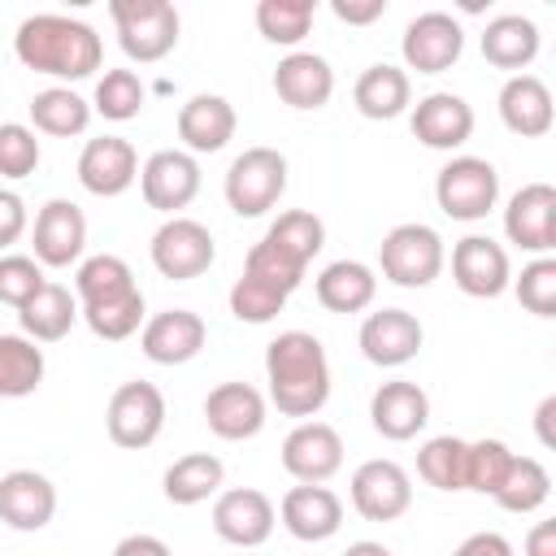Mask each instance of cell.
<instances>
[{"label":"cell","instance_id":"18","mask_svg":"<svg viewBox=\"0 0 556 556\" xmlns=\"http://www.w3.org/2000/svg\"><path fill=\"white\" fill-rule=\"evenodd\" d=\"M282 469L295 482H326L343 469V439L330 421H295L282 439Z\"/></svg>","mask_w":556,"mask_h":556},{"label":"cell","instance_id":"47","mask_svg":"<svg viewBox=\"0 0 556 556\" xmlns=\"http://www.w3.org/2000/svg\"><path fill=\"white\" fill-rule=\"evenodd\" d=\"M43 282L48 278H43V265L35 256H22V252L0 256V300L4 304H13V308L30 304L43 291Z\"/></svg>","mask_w":556,"mask_h":556},{"label":"cell","instance_id":"12","mask_svg":"<svg viewBox=\"0 0 556 556\" xmlns=\"http://www.w3.org/2000/svg\"><path fill=\"white\" fill-rule=\"evenodd\" d=\"M352 508L365 521H400L413 508V478L400 460H365L352 473Z\"/></svg>","mask_w":556,"mask_h":556},{"label":"cell","instance_id":"10","mask_svg":"<svg viewBox=\"0 0 556 556\" xmlns=\"http://www.w3.org/2000/svg\"><path fill=\"white\" fill-rule=\"evenodd\" d=\"M139 191L148 208L178 217V208L200 195V161L182 148H161L139 165Z\"/></svg>","mask_w":556,"mask_h":556},{"label":"cell","instance_id":"15","mask_svg":"<svg viewBox=\"0 0 556 556\" xmlns=\"http://www.w3.org/2000/svg\"><path fill=\"white\" fill-rule=\"evenodd\" d=\"M356 343H361L369 365L400 369L421 352L426 330L408 308H374V313H365V321L356 330Z\"/></svg>","mask_w":556,"mask_h":556},{"label":"cell","instance_id":"22","mask_svg":"<svg viewBox=\"0 0 556 556\" xmlns=\"http://www.w3.org/2000/svg\"><path fill=\"white\" fill-rule=\"evenodd\" d=\"M56 517V486L39 469H9L0 478V521L17 534H35Z\"/></svg>","mask_w":556,"mask_h":556},{"label":"cell","instance_id":"5","mask_svg":"<svg viewBox=\"0 0 556 556\" xmlns=\"http://www.w3.org/2000/svg\"><path fill=\"white\" fill-rule=\"evenodd\" d=\"M226 204L235 217H261L269 213L287 191V156L278 148H243L226 169Z\"/></svg>","mask_w":556,"mask_h":556},{"label":"cell","instance_id":"8","mask_svg":"<svg viewBox=\"0 0 556 556\" xmlns=\"http://www.w3.org/2000/svg\"><path fill=\"white\" fill-rule=\"evenodd\" d=\"M148 256L156 265L161 278H174V282H191L200 278L213 261H217V243H213V230L195 217H165L148 243Z\"/></svg>","mask_w":556,"mask_h":556},{"label":"cell","instance_id":"4","mask_svg":"<svg viewBox=\"0 0 556 556\" xmlns=\"http://www.w3.org/2000/svg\"><path fill=\"white\" fill-rule=\"evenodd\" d=\"M109 17L117 26V43L130 61L152 65L178 48V9L169 0H109Z\"/></svg>","mask_w":556,"mask_h":556},{"label":"cell","instance_id":"2","mask_svg":"<svg viewBox=\"0 0 556 556\" xmlns=\"http://www.w3.org/2000/svg\"><path fill=\"white\" fill-rule=\"evenodd\" d=\"M265 382L269 404L282 417H317L330 400V361L317 334L308 330H282L265 343Z\"/></svg>","mask_w":556,"mask_h":556},{"label":"cell","instance_id":"34","mask_svg":"<svg viewBox=\"0 0 556 556\" xmlns=\"http://www.w3.org/2000/svg\"><path fill=\"white\" fill-rule=\"evenodd\" d=\"M91 126V100H83L74 87H43L30 96V130L74 139Z\"/></svg>","mask_w":556,"mask_h":556},{"label":"cell","instance_id":"27","mask_svg":"<svg viewBox=\"0 0 556 556\" xmlns=\"http://www.w3.org/2000/svg\"><path fill=\"white\" fill-rule=\"evenodd\" d=\"M274 91H278L282 104H291V109H300V113L321 109V104H330V96H334V70H330L326 56L295 48V52H287V56L278 61V70H274Z\"/></svg>","mask_w":556,"mask_h":556},{"label":"cell","instance_id":"1","mask_svg":"<svg viewBox=\"0 0 556 556\" xmlns=\"http://www.w3.org/2000/svg\"><path fill=\"white\" fill-rule=\"evenodd\" d=\"M13 52L26 70L61 78V83H83L100 70L104 43L91 22L65 17V13H30L22 17L13 35Z\"/></svg>","mask_w":556,"mask_h":556},{"label":"cell","instance_id":"29","mask_svg":"<svg viewBox=\"0 0 556 556\" xmlns=\"http://www.w3.org/2000/svg\"><path fill=\"white\" fill-rule=\"evenodd\" d=\"M352 100H356L361 117L391 122V117L408 113V104H413V78H408V70H400L391 61L365 65L361 78H356V87H352Z\"/></svg>","mask_w":556,"mask_h":556},{"label":"cell","instance_id":"13","mask_svg":"<svg viewBox=\"0 0 556 556\" xmlns=\"http://www.w3.org/2000/svg\"><path fill=\"white\" fill-rule=\"evenodd\" d=\"M504 235L530 256H547L556 248V187L526 182L504 204Z\"/></svg>","mask_w":556,"mask_h":556},{"label":"cell","instance_id":"14","mask_svg":"<svg viewBox=\"0 0 556 556\" xmlns=\"http://www.w3.org/2000/svg\"><path fill=\"white\" fill-rule=\"evenodd\" d=\"M452 282L473 300H495L513 282V261L491 235H465L452 248Z\"/></svg>","mask_w":556,"mask_h":556},{"label":"cell","instance_id":"35","mask_svg":"<svg viewBox=\"0 0 556 556\" xmlns=\"http://www.w3.org/2000/svg\"><path fill=\"white\" fill-rule=\"evenodd\" d=\"M261 239H265L278 256H287L291 265L308 269V261L326 248V226H321V217L308 213V208H287V213H278V217L269 222V230H265Z\"/></svg>","mask_w":556,"mask_h":556},{"label":"cell","instance_id":"48","mask_svg":"<svg viewBox=\"0 0 556 556\" xmlns=\"http://www.w3.org/2000/svg\"><path fill=\"white\" fill-rule=\"evenodd\" d=\"M30 226V213H26V200L9 187H0V252L13 248Z\"/></svg>","mask_w":556,"mask_h":556},{"label":"cell","instance_id":"26","mask_svg":"<svg viewBox=\"0 0 556 556\" xmlns=\"http://www.w3.org/2000/svg\"><path fill=\"white\" fill-rule=\"evenodd\" d=\"M235 130H239V113L226 96L200 91L178 109V139H182V152H191V156L222 152L235 139Z\"/></svg>","mask_w":556,"mask_h":556},{"label":"cell","instance_id":"16","mask_svg":"<svg viewBox=\"0 0 556 556\" xmlns=\"http://www.w3.org/2000/svg\"><path fill=\"white\" fill-rule=\"evenodd\" d=\"M274 521H278V508L256 486H230V491H217L213 500V530L230 547H261L274 534Z\"/></svg>","mask_w":556,"mask_h":556},{"label":"cell","instance_id":"53","mask_svg":"<svg viewBox=\"0 0 556 556\" xmlns=\"http://www.w3.org/2000/svg\"><path fill=\"white\" fill-rule=\"evenodd\" d=\"M552 413H556V395H547V400L539 404V413H534V426H539V443H543V447L556 443V434H552Z\"/></svg>","mask_w":556,"mask_h":556},{"label":"cell","instance_id":"49","mask_svg":"<svg viewBox=\"0 0 556 556\" xmlns=\"http://www.w3.org/2000/svg\"><path fill=\"white\" fill-rule=\"evenodd\" d=\"M330 13L348 26H369L387 13V0H330Z\"/></svg>","mask_w":556,"mask_h":556},{"label":"cell","instance_id":"17","mask_svg":"<svg viewBox=\"0 0 556 556\" xmlns=\"http://www.w3.org/2000/svg\"><path fill=\"white\" fill-rule=\"evenodd\" d=\"M78 182L100 195V200H113L122 191H130L139 182V152L130 139L122 135H96L83 143L78 152Z\"/></svg>","mask_w":556,"mask_h":556},{"label":"cell","instance_id":"44","mask_svg":"<svg viewBox=\"0 0 556 556\" xmlns=\"http://www.w3.org/2000/svg\"><path fill=\"white\" fill-rule=\"evenodd\" d=\"M226 300H230V313L239 321H248V326H265V321H274L287 308V295L282 291H274V287H265V282H256L248 274L235 278V287H230Z\"/></svg>","mask_w":556,"mask_h":556},{"label":"cell","instance_id":"46","mask_svg":"<svg viewBox=\"0 0 556 556\" xmlns=\"http://www.w3.org/2000/svg\"><path fill=\"white\" fill-rule=\"evenodd\" d=\"M243 274L256 278V282H265V287H274V291H282V295H291V291L304 282V269L291 265L287 256H278L265 239H256V243L248 248V256H243Z\"/></svg>","mask_w":556,"mask_h":556},{"label":"cell","instance_id":"37","mask_svg":"<svg viewBox=\"0 0 556 556\" xmlns=\"http://www.w3.org/2000/svg\"><path fill=\"white\" fill-rule=\"evenodd\" d=\"M43 348H35L26 334H0V400L35 395L43 382Z\"/></svg>","mask_w":556,"mask_h":556},{"label":"cell","instance_id":"38","mask_svg":"<svg viewBox=\"0 0 556 556\" xmlns=\"http://www.w3.org/2000/svg\"><path fill=\"white\" fill-rule=\"evenodd\" d=\"M313 17H317L313 0H261L256 4V30L265 43H278V48H295L308 35Z\"/></svg>","mask_w":556,"mask_h":556},{"label":"cell","instance_id":"52","mask_svg":"<svg viewBox=\"0 0 556 556\" xmlns=\"http://www.w3.org/2000/svg\"><path fill=\"white\" fill-rule=\"evenodd\" d=\"M526 556H556V521H534L526 534Z\"/></svg>","mask_w":556,"mask_h":556},{"label":"cell","instance_id":"40","mask_svg":"<svg viewBox=\"0 0 556 556\" xmlns=\"http://www.w3.org/2000/svg\"><path fill=\"white\" fill-rule=\"evenodd\" d=\"M143 100H148V91L135 70H104L96 83V96H91V113H100L104 122H130V117H139Z\"/></svg>","mask_w":556,"mask_h":556},{"label":"cell","instance_id":"6","mask_svg":"<svg viewBox=\"0 0 556 556\" xmlns=\"http://www.w3.org/2000/svg\"><path fill=\"white\" fill-rule=\"evenodd\" d=\"M434 204L452 222H482L500 204V174L486 156H452L434 174Z\"/></svg>","mask_w":556,"mask_h":556},{"label":"cell","instance_id":"19","mask_svg":"<svg viewBox=\"0 0 556 556\" xmlns=\"http://www.w3.org/2000/svg\"><path fill=\"white\" fill-rule=\"evenodd\" d=\"M408 126H413L417 143H426L434 152H456L473 135V104L456 91H430L413 104Z\"/></svg>","mask_w":556,"mask_h":556},{"label":"cell","instance_id":"11","mask_svg":"<svg viewBox=\"0 0 556 556\" xmlns=\"http://www.w3.org/2000/svg\"><path fill=\"white\" fill-rule=\"evenodd\" d=\"M30 248H35V261H39L43 269L78 265V261H83V248H87V213H83L74 200L52 195V200L35 213Z\"/></svg>","mask_w":556,"mask_h":556},{"label":"cell","instance_id":"42","mask_svg":"<svg viewBox=\"0 0 556 556\" xmlns=\"http://www.w3.org/2000/svg\"><path fill=\"white\" fill-rule=\"evenodd\" d=\"M78 317L87 321V330L96 339H109V343H122L130 339L135 330H143L148 313H143V291L126 295V300H113V304H96V308H78Z\"/></svg>","mask_w":556,"mask_h":556},{"label":"cell","instance_id":"36","mask_svg":"<svg viewBox=\"0 0 556 556\" xmlns=\"http://www.w3.org/2000/svg\"><path fill=\"white\" fill-rule=\"evenodd\" d=\"M547 495H552V473H547V465L534 460V456H513V465H508V473H504V482L495 486L491 500H495L504 513L526 517V513H539V508L547 504Z\"/></svg>","mask_w":556,"mask_h":556},{"label":"cell","instance_id":"7","mask_svg":"<svg viewBox=\"0 0 556 556\" xmlns=\"http://www.w3.org/2000/svg\"><path fill=\"white\" fill-rule=\"evenodd\" d=\"M104 430L117 447H152L165 430V395L156 382H143V378H130L122 382L113 395H109V408H104Z\"/></svg>","mask_w":556,"mask_h":556},{"label":"cell","instance_id":"24","mask_svg":"<svg viewBox=\"0 0 556 556\" xmlns=\"http://www.w3.org/2000/svg\"><path fill=\"white\" fill-rule=\"evenodd\" d=\"M369 421H374V430H378L382 439H391V443L417 439V434L426 430V421H430V395H426L417 382H408V378H391V382H382V387L374 391V400H369Z\"/></svg>","mask_w":556,"mask_h":556},{"label":"cell","instance_id":"25","mask_svg":"<svg viewBox=\"0 0 556 556\" xmlns=\"http://www.w3.org/2000/svg\"><path fill=\"white\" fill-rule=\"evenodd\" d=\"M495 104H500V122L521 139H543L556 122L552 91L539 74H508Z\"/></svg>","mask_w":556,"mask_h":556},{"label":"cell","instance_id":"3","mask_svg":"<svg viewBox=\"0 0 556 556\" xmlns=\"http://www.w3.org/2000/svg\"><path fill=\"white\" fill-rule=\"evenodd\" d=\"M443 265H447L443 235L434 226H426V222H400L378 243V269L395 287L421 291L443 274Z\"/></svg>","mask_w":556,"mask_h":556},{"label":"cell","instance_id":"23","mask_svg":"<svg viewBox=\"0 0 556 556\" xmlns=\"http://www.w3.org/2000/svg\"><path fill=\"white\" fill-rule=\"evenodd\" d=\"M278 517H282V526H287L291 539H300V543H326L343 526V500L330 486H321V482H300V486H291L282 495Z\"/></svg>","mask_w":556,"mask_h":556},{"label":"cell","instance_id":"9","mask_svg":"<svg viewBox=\"0 0 556 556\" xmlns=\"http://www.w3.org/2000/svg\"><path fill=\"white\" fill-rule=\"evenodd\" d=\"M460 52H465V26L443 9H426L404 26L400 56L417 74H443L460 61Z\"/></svg>","mask_w":556,"mask_h":556},{"label":"cell","instance_id":"39","mask_svg":"<svg viewBox=\"0 0 556 556\" xmlns=\"http://www.w3.org/2000/svg\"><path fill=\"white\" fill-rule=\"evenodd\" d=\"M417 473L434 491H465V439L434 434L417 452Z\"/></svg>","mask_w":556,"mask_h":556},{"label":"cell","instance_id":"28","mask_svg":"<svg viewBox=\"0 0 556 556\" xmlns=\"http://www.w3.org/2000/svg\"><path fill=\"white\" fill-rule=\"evenodd\" d=\"M478 43H482L486 65L526 74V65H530V61L539 56V48H543V35H539V26H534L526 13H500V17H491V22L482 26Z\"/></svg>","mask_w":556,"mask_h":556},{"label":"cell","instance_id":"43","mask_svg":"<svg viewBox=\"0 0 556 556\" xmlns=\"http://www.w3.org/2000/svg\"><path fill=\"white\" fill-rule=\"evenodd\" d=\"M521 300L526 313L534 317H556V261L552 256H534L530 265H521V274L508 282Z\"/></svg>","mask_w":556,"mask_h":556},{"label":"cell","instance_id":"50","mask_svg":"<svg viewBox=\"0 0 556 556\" xmlns=\"http://www.w3.org/2000/svg\"><path fill=\"white\" fill-rule=\"evenodd\" d=\"M452 556H513V543H508L500 530H478V534H469Z\"/></svg>","mask_w":556,"mask_h":556},{"label":"cell","instance_id":"45","mask_svg":"<svg viewBox=\"0 0 556 556\" xmlns=\"http://www.w3.org/2000/svg\"><path fill=\"white\" fill-rule=\"evenodd\" d=\"M39 156V139L26 122H0V178H30Z\"/></svg>","mask_w":556,"mask_h":556},{"label":"cell","instance_id":"30","mask_svg":"<svg viewBox=\"0 0 556 556\" xmlns=\"http://www.w3.org/2000/svg\"><path fill=\"white\" fill-rule=\"evenodd\" d=\"M313 295H317V304L326 313H365L374 304V295H378V274L365 261L343 256V261H330L317 274Z\"/></svg>","mask_w":556,"mask_h":556},{"label":"cell","instance_id":"32","mask_svg":"<svg viewBox=\"0 0 556 556\" xmlns=\"http://www.w3.org/2000/svg\"><path fill=\"white\" fill-rule=\"evenodd\" d=\"M222 482H226V465H222L213 452H187V456H178V460L165 469L161 491H165L169 504L191 508V504L213 500V495L222 491Z\"/></svg>","mask_w":556,"mask_h":556},{"label":"cell","instance_id":"54","mask_svg":"<svg viewBox=\"0 0 556 556\" xmlns=\"http://www.w3.org/2000/svg\"><path fill=\"white\" fill-rule=\"evenodd\" d=\"M343 556H395V552L387 543H378V539H356V543H348Z\"/></svg>","mask_w":556,"mask_h":556},{"label":"cell","instance_id":"33","mask_svg":"<svg viewBox=\"0 0 556 556\" xmlns=\"http://www.w3.org/2000/svg\"><path fill=\"white\" fill-rule=\"evenodd\" d=\"M17 321H22V334H26L30 343H56V339H65V334L74 330V321H78V300H74L70 287L43 282V291H39L30 304L17 308Z\"/></svg>","mask_w":556,"mask_h":556},{"label":"cell","instance_id":"20","mask_svg":"<svg viewBox=\"0 0 556 556\" xmlns=\"http://www.w3.org/2000/svg\"><path fill=\"white\" fill-rule=\"evenodd\" d=\"M208 339V326L200 313L191 308H165V313H152L139 330V352L152 361V365H187L200 356Z\"/></svg>","mask_w":556,"mask_h":556},{"label":"cell","instance_id":"41","mask_svg":"<svg viewBox=\"0 0 556 556\" xmlns=\"http://www.w3.org/2000/svg\"><path fill=\"white\" fill-rule=\"evenodd\" d=\"M513 456L517 452L504 439H473V443H465V491L495 495V486L504 482Z\"/></svg>","mask_w":556,"mask_h":556},{"label":"cell","instance_id":"21","mask_svg":"<svg viewBox=\"0 0 556 556\" xmlns=\"http://www.w3.org/2000/svg\"><path fill=\"white\" fill-rule=\"evenodd\" d=\"M265 413H269V400L252 382H217L204 395V421L226 443L256 439L265 430Z\"/></svg>","mask_w":556,"mask_h":556},{"label":"cell","instance_id":"31","mask_svg":"<svg viewBox=\"0 0 556 556\" xmlns=\"http://www.w3.org/2000/svg\"><path fill=\"white\" fill-rule=\"evenodd\" d=\"M135 291H139L135 269L122 256H113V252H96V256L78 261V269H74V300H78V308L113 304V300H126Z\"/></svg>","mask_w":556,"mask_h":556},{"label":"cell","instance_id":"51","mask_svg":"<svg viewBox=\"0 0 556 556\" xmlns=\"http://www.w3.org/2000/svg\"><path fill=\"white\" fill-rule=\"evenodd\" d=\"M113 556H174V552H169V543L156 539V534H126V539L113 547Z\"/></svg>","mask_w":556,"mask_h":556}]
</instances>
